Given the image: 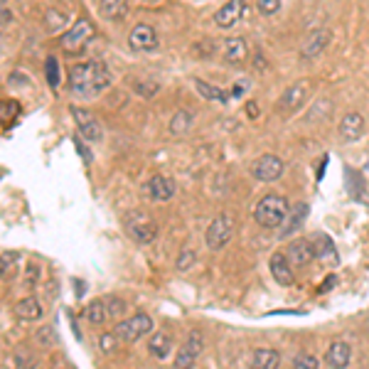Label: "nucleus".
I'll list each match as a JSON object with an SVG mask.
<instances>
[{"label":"nucleus","instance_id":"obj_26","mask_svg":"<svg viewBox=\"0 0 369 369\" xmlns=\"http://www.w3.org/2000/svg\"><path fill=\"white\" fill-rule=\"evenodd\" d=\"M18 261H20L18 251H3V254H0V278H3V281H12V278H15V273H18Z\"/></svg>","mask_w":369,"mask_h":369},{"label":"nucleus","instance_id":"obj_31","mask_svg":"<svg viewBox=\"0 0 369 369\" xmlns=\"http://www.w3.org/2000/svg\"><path fill=\"white\" fill-rule=\"evenodd\" d=\"M35 342H37V345H42V347H52V345H57V342H59L57 330H54L52 325H42V328L35 333Z\"/></svg>","mask_w":369,"mask_h":369},{"label":"nucleus","instance_id":"obj_42","mask_svg":"<svg viewBox=\"0 0 369 369\" xmlns=\"http://www.w3.org/2000/svg\"><path fill=\"white\" fill-rule=\"evenodd\" d=\"M3 3H6V0H0V6H3Z\"/></svg>","mask_w":369,"mask_h":369},{"label":"nucleus","instance_id":"obj_27","mask_svg":"<svg viewBox=\"0 0 369 369\" xmlns=\"http://www.w3.org/2000/svg\"><path fill=\"white\" fill-rule=\"evenodd\" d=\"M126 3L128 0H101L98 3V12L106 20H121L126 15Z\"/></svg>","mask_w":369,"mask_h":369},{"label":"nucleus","instance_id":"obj_22","mask_svg":"<svg viewBox=\"0 0 369 369\" xmlns=\"http://www.w3.org/2000/svg\"><path fill=\"white\" fill-rule=\"evenodd\" d=\"M222 54L229 64H242L249 57V45L244 37H229L222 47Z\"/></svg>","mask_w":369,"mask_h":369},{"label":"nucleus","instance_id":"obj_29","mask_svg":"<svg viewBox=\"0 0 369 369\" xmlns=\"http://www.w3.org/2000/svg\"><path fill=\"white\" fill-rule=\"evenodd\" d=\"M192 121H195V118H192L190 111L180 109L178 114L170 118V133H173V136H182V133H187L192 128Z\"/></svg>","mask_w":369,"mask_h":369},{"label":"nucleus","instance_id":"obj_11","mask_svg":"<svg viewBox=\"0 0 369 369\" xmlns=\"http://www.w3.org/2000/svg\"><path fill=\"white\" fill-rule=\"evenodd\" d=\"M308 96H310V84H308L306 79H300V81H295V84H291V87L281 94L278 109H281L283 114H295L300 106H306Z\"/></svg>","mask_w":369,"mask_h":369},{"label":"nucleus","instance_id":"obj_15","mask_svg":"<svg viewBox=\"0 0 369 369\" xmlns=\"http://www.w3.org/2000/svg\"><path fill=\"white\" fill-rule=\"evenodd\" d=\"M268 268H271V276H273V281H276L278 286H283V288L293 286V281H295L293 266H291L288 256L283 254V251H276V254L271 256V261H268Z\"/></svg>","mask_w":369,"mask_h":369},{"label":"nucleus","instance_id":"obj_3","mask_svg":"<svg viewBox=\"0 0 369 369\" xmlns=\"http://www.w3.org/2000/svg\"><path fill=\"white\" fill-rule=\"evenodd\" d=\"M126 313V303L121 298H114V295H106V298H96L94 303H89L81 315L84 320L92 325H104L109 320H116V317H121Z\"/></svg>","mask_w":369,"mask_h":369},{"label":"nucleus","instance_id":"obj_36","mask_svg":"<svg viewBox=\"0 0 369 369\" xmlns=\"http://www.w3.org/2000/svg\"><path fill=\"white\" fill-rule=\"evenodd\" d=\"M37 278H40V264H37V261H30L28 273H25V286H28V288H35Z\"/></svg>","mask_w":369,"mask_h":369},{"label":"nucleus","instance_id":"obj_38","mask_svg":"<svg viewBox=\"0 0 369 369\" xmlns=\"http://www.w3.org/2000/svg\"><path fill=\"white\" fill-rule=\"evenodd\" d=\"M256 8H259L264 15H273L281 8V0H256Z\"/></svg>","mask_w":369,"mask_h":369},{"label":"nucleus","instance_id":"obj_12","mask_svg":"<svg viewBox=\"0 0 369 369\" xmlns=\"http://www.w3.org/2000/svg\"><path fill=\"white\" fill-rule=\"evenodd\" d=\"M330 42H333V32H330L328 28L313 30L310 35L306 37V42L300 45V57H303V59H315V57H320V54H323L325 50L330 47Z\"/></svg>","mask_w":369,"mask_h":369},{"label":"nucleus","instance_id":"obj_8","mask_svg":"<svg viewBox=\"0 0 369 369\" xmlns=\"http://www.w3.org/2000/svg\"><path fill=\"white\" fill-rule=\"evenodd\" d=\"M150 330H153V317L145 315V313H136L133 317H126L121 323H116L114 335L123 342H138Z\"/></svg>","mask_w":369,"mask_h":369},{"label":"nucleus","instance_id":"obj_18","mask_svg":"<svg viewBox=\"0 0 369 369\" xmlns=\"http://www.w3.org/2000/svg\"><path fill=\"white\" fill-rule=\"evenodd\" d=\"M337 131H340V138L345 140V143H357V140L364 136V118H362V114L352 111V114L342 116V121H340V126H337Z\"/></svg>","mask_w":369,"mask_h":369},{"label":"nucleus","instance_id":"obj_35","mask_svg":"<svg viewBox=\"0 0 369 369\" xmlns=\"http://www.w3.org/2000/svg\"><path fill=\"white\" fill-rule=\"evenodd\" d=\"M195 259H197L195 251H192V249H184L182 254L178 256V261H175V268H178V271H190L192 266H195Z\"/></svg>","mask_w":369,"mask_h":369},{"label":"nucleus","instance_id":"obj_34","mask_svg":"<svg viewBox=\"0 0 369 369\" xmlns=\"http://www.w3.org/2000/svg\"><path fill=\"white\" fill-rule=\"evenodd\" d=\"M317 367H320V362H317V357L310 355V352H300V355H295L293 369H317Z\"/></svg>","mask_w":369,"mask_h":369},{"label":"nucleus","instance_id":"obj_25","mask_svg":"<svg viewBox=\"0 0 369 369\" xmlns=\"http://www.w3.org/2000/svg\"><path fill=\"white\" fill-rule=\"evenodd\" d=\"M148 350H150V355L158 357V359L170 357V350H173V337H170V333H156L153 335L150 342H148Z\"/></svg>","mask_w":369,"mask_h":369},{"label":"nucleus","instance_id":"obj_6","mask_svg":"<svg viewBox=\"0 0 369 369\" xmlns=\"http://www.w3.org/2000/svg\"><path fill=\"white\" fill-rule=\"evenodd\" d=\"M234 237V220L229 214H217L212 222H209L207 231H204V244L212 251H222L226 244Z\"/></svg>","mask_w":369,"mask_h":369},{"label":"nucleus","instance_id":"obj_10","mask_svg":"<svg viewBox=\"0 0 369 369\" xmlns=\"http://www.w3.org/2000/svg\"><path fill=\"white\" fill-rule=\"evenodd\" d=\"M72 116H74V123H76V131L84 140L89 143H98V140L104 138V128L98 123V118L87 109H79V106H72Z\"/></svg>","mask_w":369,"mask_h":369},{"label":"nucleus","instance_id":"obj_19","mask_svg":"<svg viewBox=\"0 0 369 369\" xmlns=\"http://www.w3.org/2000/svg\"><path fill=\"white\" fill-rule=\"evenodd\" d=\"M350 359H352V347L347 345L345 340H337L328 347L325 352V364L330 369H345L350 367Z\"/></svg>","mask_w":369,"mask_h":369},{"label":"nucleus","instance_id":"obj_17","mask_svg":"<svg viewBox=\"0 0 369 369\" xmlns=\"http://www.w3.org/2000/svg\"><path fill=\"white\" fill-rule=\"evenodd\" d=\"M242 15H244V0H229V3H224L220 10L214 12V25L220 30H229L242 20Z\"/></svg>","mask_w":369,"mask_h":369},{"label":"nucleus","instance_id":"obj_30","mask_svg":"<svg viewBox=\"0 0 369 369\" xmlns=\"http://www.w3.org/2000/svg\"><path fill=\"white\" fill-rule=\"evenodd\" d=\"M12 359H15V367H18V369H37V364H40L37 355H35V352H30L28 347H20V350H15Z\"/></svg>","mask_w":369,"mask_h":369},{"label":"nucleus","instance_id":"obj_13","mask_svg":"<svg viewBox=\"0 0 369 369\" xmlns=\"http://www.w3.org/2000/svg\"><path fill=\"white\" fill-rule=\"evenodd\" d=\"M128 45H131L133 50H138V52H153V50H158L156 28H153V25L138 23L131 30V35H128Z\"/></svg>","mask_w":369,"mask_h":369},{"label":"nucleus","instance_id":"obj_28","mask_svg":"<svg viewBox=\"0 0 369 369\" xmlns=\"http://www.w3.org/2000/svg\"><path fill=\"white\" fill-rule=\"evenodd\" d=\"M192 81H195L197 92L202 94L204 98H209V101H217V104H226V101H229V94L222 92L220 87H212V84H207V81L200 79V76H195Z\"/></svg>","mask_w":369,"mask_h":369},{"label":"nucleus","instance_id":"obj_1","mask_svg":"<svg viewBox=\"0 0 369 369\" xmlns=\"http://www.w3.org/2000/svg\"><path fill=\"white\" fill-rule=\"evenodd\" d=\"M111 87V72L104 62L89 59L70 70V89L79 98H94Z\"/></svg>","mask_w":369,"mask_h":369},{"label":"nucleus","instance_id":"obj_14","mask_svg":"<svg viewBox=\"0 0 369 369\" xmlns=\"http://www.w3.org/2000/svg\"><path fill=\"white\" fill-rule=\"evenodd\" d=\"M283 254L288 256L291 266H295V268H306V266H310L313 261H315V249H313V242H308V239H295V242H291Z\"/></svg>","mask_w":369,"mask_h":369},{"label":"nucleus","instance_id":"obj_39","mask_svg":"<svg viewBox=\"0 0 369 369\" xmlns=\"http://www.w3.org/2000/svg\"><path fill=\"white\" fill-rule=\"evenodd\" d=\"M8 23H12V12L8 8L0 6V28H6Z\"/></svg>","mask_w":369,"mask_h":369},{"label":"nucleus","instance_id":"obj_40","mask_svg":"<svg viewBox=\"0 0 369 369\" xmlns=\"http://www.w3.org/2000/svg\"><path fill=\"white\" fill-rule=\"evenodd\" d=\"M64 20H67V18H59V15H54V10L47 12V23H50V25H64Z\"/></svg>","mask_w":369,"mask_h":369},{"label":"nucleus","instance_id":"obj_20","mask_svg":"<svg viewBox=\"0 0 369 369\" xmlns=\"http://www.w3.org/2000/svg\"><path fill=\"white\" fill-rule=\"evenodd\" d=\"M308 214H310V209H308V204L306 202H295V204H291V209H288V217H286V222H283V229H281V237L283 239H288L291 234H295V231L300 229V226L306 224V220H308Z\"/></svg>","mask_w":369,"mask_h":369},{"label":"nucleus","instance_id":"obj_23","mask_svg":"<svg viewBox=\"0 0 369 369\" xmlns=\"http://www.w3.org/2000/svg\"><path fill=\"white\" fill-rule=\"evenodd\" d=\"M249 364H251V369H278L281 367V355L271 347H259V350H254Z\"/></svg>","mask_w":369,"mask_h":369},{"label":"nucleus","instance_id":"obj_5","mask_svg":"<svg viewBox=\"0 0 369 369\" xmlns=\"http://www.w3.org/2000/svg\"><path fill=\"white\" fill-rule=\"evenodd\" d=\"M92 37H94L92 20L81 18V20H76V23L72 25V28L67 30L62 37H59V47H62L67 54H79V52H84V50H87V45H89V40H92Z\"/></svg>","mask_w":369,"mask_h":369},{"label":"nucleus","instance_id":"obj_4","mask_svg":"<svg viewBox=\"0 0 369 369\" xmlns=\"http://www.w3.org/2000/svg\"><path fill=\"white\" fill-rule=\"evenodd\" d=\"M126 234L133 239L136 244H153L158 237V222L145 212H133L126 217Z\"/></svg>","mask_w":369,"mask_h":369},{"label":"nucleus","instance_id":"obj_7","mask_svg":"<svg viewBox=\"0 0 369 369\" xmlns=\"http://www.w3.org/2000/svg\"><path fill=\"white\" fill-rule=\"evenodd\" d=\"M204 352V335L200 330H192L187 335V340L180 345L178 355L173 359V369H192L197 364V359L202 357Z\"/></svg>","mask_w":369,"mask_h":369},{"label":"nucleus","instance_id":"obj_37","mask_svg":"<svg viewBox=\"0 0 369 369\" xmlns=\"http://www.w3.org/2000/svg\"><path fill=\"white\" fill-rule=\"evenodd\" d=\"M98 345H101V350H104L106 355H111V352L116 350V345H118V337H116L114 333H104L98 337Z\"/></svg>","mask_w":369,"mask_h":369},{"label":"nucleus","instance_id":"obj_41","mask_svg":"<svg viewBox=\"0 0 369 369\" xmlns=\"http://www.w3.org/2000/svg\"><path fill=\"white\" fill-rule=\"evenodd\" d=\"M52 369H70V364H67V359H57V362L52 364Z\"/></svg>","mask_w":369,"mask_h":369},{"label":"nucleus","instance_id":"obj_21","mask_svg":"<svg viewBox=\"0 0 369 369\" xmlns=\"http://www.w3.org/2000/svg\"><path fill=\"white\" fill-rule=\"evenodd\" d=\"M310 242H313V249H315V259L325 261V264H330V266H337L340 256H337V249H335L333 239H330L328 234H315Z\"/></svg>","mask_w":369,"mask_h":369},{"label":"nucleus","instance_id":"obj_32","mask_svg":"<svg viewBox=\"0 0 369 369\" xmlns=\"http://www.w3.org/2000/svg\"><path fill=\"white\" fill-rule=\"evenodd\" d=\"M18 114H20L18 101H0V121H3V126H6V128L10 126V121Z\"/></svg>","mask_w":369,"mask_h":369},{"label":"nucleus","instance_id":"obj_24","mask_svg":"<svg viewBox=\"0 0 369 369\" xmlns=\"http://www.w3.org/2000/svg\"><path fill=\"white\" fill-rule=\"evenodd\" d=\"M15 317L18 320H23V323H35V320H40L42 317V306L37 298H23L20 303H15Z\"/></svg>","mask_w":369,"mask_h":369},{"label":"nucleus","instance_id":"obj_16","mask_svg":"<svg viewBox=\"0 0 369 369\" xmlns=\"http://www.w3.org/2000/svg\"><path fill=\"white\" fill-rule=\"evenodd\" d=\"M145 195L153 200V202H167L173 200L175 195V182L165 175H153L145 184Z\"/></svg>","mask_w":369,"mask_h":369},{"label":"nucleus","instance_id":"obj_9","mask_svg":"<svg viewBox=\"0 0 369 369\" xmlns=\"http://www.w3.org/2000/svg\"><path fill=\"white\" fill-rule=\"evenodd\" d=\"M283 173H286V162L278 156H271V153H266V156L256 158L251 162V175L259 182H276V180L283 178Z\"/></svg>","mask_w":369,"mask_h":369},{"label":"nucleus","instance_id":"obj_2","mask_svg":"<svg viewBox=\"0 0 369 369\" xmlns=\"http://www.w3.org/2000/svg\"><path fill=\"white\" fill-rule=\"evenodd\" d=\"M288 209H291L288 200L283 195L271 192V195H266L259 200V204L254 209V220L261 229H281V224L288 217Z\"/></svg>","mask_w":369,"mask_h":369},{"label":"nucleus","instance_id":"obj_33","mask_svg":"<svg viewBox=\"0 0 369 369\" xmlns=\"http://www.w3.org/2000/svg\"><path fill=\"white\" fill-rule=\"evenodd\" d=\"M45 72H47V84H50L52 89H57L59 87V62H57V57H47Z\"/></svg>","mask_w":369,"mask_h":369}]
</instances>
